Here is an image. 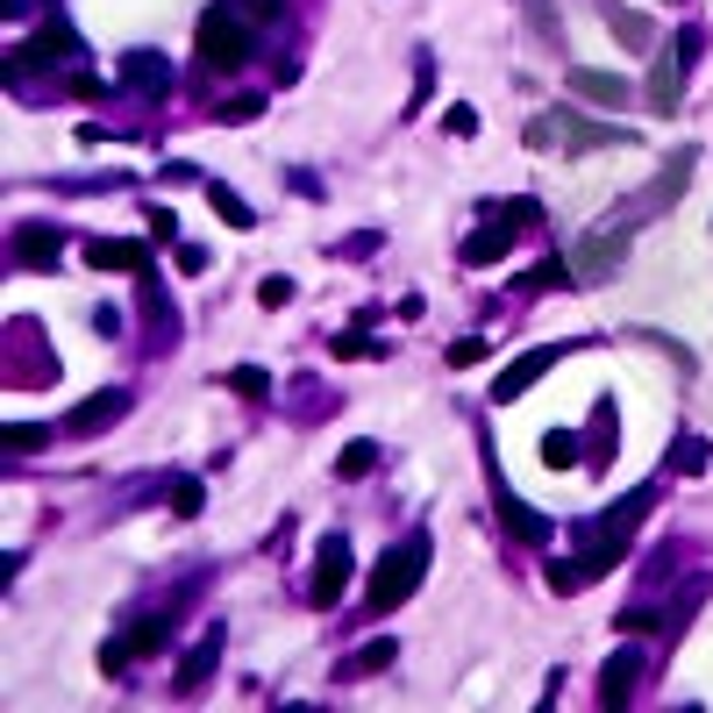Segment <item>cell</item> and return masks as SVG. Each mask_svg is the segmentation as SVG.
Here are the masks:
<instances>
[{
	"label": "cell",
	"instance_id": "83f0119b",
	"mask_svg": "<svg viewBox=\"0 0 713 713\" xmlns=\"http://www.w3.org/2000/svg\"><path fill=\"white\" fill-rule=\"evenodd\" d=\"M222 386H229V392H250V400H271V371H257V364H236V371H222Z\"/></svg>",
	"mask_w": 713,
	"mask_h": 713
},
{
	"label": "cell",
	"instance_id": "5b68a950",
	"mask_svg": "<svg viewBox=\"0 0 713 713\" xmlns=\"http://www.w3.org/2000/svg\"><path fill=\"white\" fill-rule=\"evenodd\" d=\"M620 257H628V229H620V222H599V229H585L579 242H571V279L599 285V279L620 271Z\"/></svg>",
	"mask_w": 713,
	"mask_h": 713
},
{
	"label": "cell",
	"instance_id": "3957f363",
	"mask_svg": "<svg viewBox=\"0 0 713 713\" xmlns=\"http://www.w3.org/2000/svg\"><path fill=\"white\" fill-rule=\"evenodd\" d=\"M421 571H429V528H414L400 550L378 557V571H371V606H378V614L407 606V599H414V585H421Z\"/></svg>",
	"mask_w": 713,
	"mask_h": 713
},
{
	"label": "cell",
	"instance_id": "f35d334b",
	"mask_svg": "<svg viewBox=\"0 0 713 713\" xmlns=\"http://www.w3.org/2000/svg\"><path fill=\"white\" fill-rule=\"evenodd\" d=\"M236 8H242V14H250V22H271V14H279V8H285V0H236Z\"/></svg>",
	"mask_w": 713,
	"mask_h": 713
},
{
	"label": "cell",
	"instance_id": "f1b7e54d",
	"mask_svg": "<svg viewBox=\"0 0 713 713\" xmlns=\"http://www.w3.org/2000/svg\"><path fill=\"white\" fill-rule=\"evenodd\" d=\"M8 450H51V421H8Z\"/></svg>",
	"mask_w": 713,
	"mask_h": 713
},
{
	"label": "cell",
	"instance_id": "cb8c5ba5",
	"mask_svg": "<svg viewBox=\"0 0 713 713\" xmlns=\"http://www.w3.org/2000/svg\"><path fill=\"white\" fill-rule=\"evenodd\" d=\"M564 285H579V279H571V257H550V264H536L521 279V293H564Z\"/></svg>",
	"mask_w": 713,
	"mask_h": 713
},
{
	"label": "cell",
	"instance_id": "d590c367",
	"mask_svg": "<svg viewBox=\"0 0 713 713\" xmlns=\"http://www.w3.org/2000/svg\"><path fill=\"white\" fill-rule=\"evenodd\" d=\"M257 300H264V307H285V300H293V279H279V271H271V279L257 285Z\"/></svg>",
	"mask_w": 713,
	"mask_h": 713
},
{
	"label": "cell",
	"instance_id": "4dcf8cb0",
	"mask_svg": "<svg viewBox=\"0 0 713 713\" xmlns=\"http://www.w3.org/2000/svg\"><path fill=\"white\" fill-rule=\"evenodd\" d=\"M257 115H264V100H257V94L222 100V108H215V121H229V129H242V121H257Z\"/></svg>",
	"mask_w": 713,
	"mask_h": 713
},
{
	"label": "cell",
	"instance_id": "484cf974",
	"mask_svg": "<svg viewBox=\"0 0 713 713\" xmlns=\"http://www.w3.org/2000/svg\"><path fill=\"white\" fill-rule=\"evenodd\" d=\"M164 499H172V514H186V521H193V514H201V507H207V485H201V478H186V472H179L172 485H164Z\"/></svg>",
	"mask_w": 713,
	"mask_h": 713
},
{
	"label": "cell",
	"instance_id": "ac0fdd59",
	"mask_svg": "<svg viewBox=\"0 0 713 713\" xmlns=\"http://www.w3.org/2000/svg\"><path fill=\"white\" fill-rule=\"evenodd\" d=\"M678 100H685V57H657V65H649V108L671 115Z\"/></svg>",
	"mask_w": 713,
	"mask_h": 713
},
{
	"label": "cell",
	"instance_id": "ba28073f",
	"mask_svg": "<svg viewBox=\"0 0 713 713\" xmlns=\"http://www.w3.org/2000/svg\"><path fill=\"white\" fill-rule=\"evenodd\" d=\"M343 593H350V542L328 536L322 550H314V585H307V599H314V606H336Z\"/></svg>",
	"mask_w": 713,
	"mask_h": 713
},
{
	"label": "cell",
	"instance_id": "836d02e7",
	"mask_svg": "<svg viewBox=\"0 0 713 713\" xmlns=\"http://www.w3.org/2000/svg\"><path fill=\"white\" fill-rule=\"evenodd\" d=\"M521 14L536 22V36H550V43H557V14H550V0H521Z\"/></svg>",
	"mask_w": 713,
	"mask_h": 713
},
{
	"label": "cell",
	"instance_id": "5bb4252c",
	"mask_svg": "<svg viewBox=\"0 0 713 713\" xmlns=\"http://www.w3.org/2000/svg\"><path fill=\"white\" fill-rule=\"evenodd\" d=\"M507 250H514V229H507V222H485V229H472V236L457 242V257H464V264H472V271L499 264V257H507Z\"/></svg>",
	"mask_w": 713,
	"mask_h": 713
},
{
	"label": "cell",
	"instance_id": "7c38bea8",
	"mask_svg": "<svg viewBox=\"0 0 713 713\" xmlns=\"http://www.w3.org/2000/svg\"><path fill=\"white\" fill-rule=\"evenodd\" d=\"M86 264H94V271H143L150 250L136 236H94V242H86Z\"/></svg>",
	"mask_w": 713,
	"mask_h": 713
},
{
	"label": "cell",
	"instance_id": "ab89813d",
	"mask_svg": "<svg viewBox=\"0 0 713 713\" xmlns=\"http://www.w3.org/2000/svg\"><path fill=\"white\" fill-rule=\"evenodd\" d=\"M179 271H207V250H201V242H179Z\"/></svg>",
	"mask_w": 713,
	"mask_h": 713
},
{
	"label": "cell",
	"instance_id": "d4e9b609",
	"mask_svg": "<svg viewBox=\"0 0 713 713\" xmlns=\"http://www.w3.org/2000/svg\"><path fill=\"white\" fill-rule=\"evenodd\" d=\"M378 457H386V450H378V443H364V435H357V443H343L336 472H343V478H371V472H378Z\"/></svg>",
	"mask_w": 713,
	"mask_h": 713
},
{
	"label": "cell",
	"instance_id": "74e56055",
	"mask_svg": "<svg viewBox=\"0 0 713 713\" xmlns=\"http://www.w3.org/2000/svg\"><path fill=\"white\" fill-rule=\"evenodd\" d=\"M700 51H706V29H700V22H692V29H685V36H678V57H685V65H692V57H700Z\"/></svg>",
	"mask_w": 713,
	"mask_h": 713
},
{
	"label": "cell",
	"instance_id": "d6986e66",
	"mask_svg": "<svg viewBox=\"0 0 713 713\" xmlns=\"http://www.w3.org/2000/svg\"><path fill=\"white\" fill-rule=\"evenodd\" d=\"M606 29H614L628 51H657V22H649V14H635V8H614V0H606Z\"/></svg>",
	"mask_w": 713,
	"mask_h": 713
},
{
	"label": "cell",
	"instance_id": "7a4b0ae2",
	"mask_svg": "<svg viewBox=\"0 0 713 713\" xmlns=\"http://www.w3.org/2000/svg\"><path fill=\"white\" fill-rule=\"evenodd\" d=\"M201 65L207 72H236V65H250V14L236 8V0H215V8L201 14Z\"/></svg>",
	"mask_w": 713,
	"mask_h": 713
},
{
	"label": "cell",
	"instance_id": "2e32d148",
	"mask_svg": "<svg viewBox=\"0 0 713 713\" xmlns=\"http://www.w3.org/2000/svg\"><path fill=\"white\" fill-rule=\"evenodd\" d=\"M215 663H222V628H207L201 642L186 649V663H179V678H172V685H179V692H201V685H207V671H215Z\"/></svg>",
	"mask_w": 713,
	"mask_h": 713
},
{
	"label": "cell",
	"instance_id": "52a82bcc",
	"mask_svg": "<svg viewBox=\"0 0 713 713\" xmlns=\"http://www.w3.org/2000/svg\"><path fill=\"white\" fill-rule=\"evenodd\" d=\"M172 642V620H136L129 635H115V642H100V671H129L136 657H158V649Z\"/></svg>",
	"mask_w": 713,
	"mask_h": 713
},
{
	"label": "cell",
	"instance_id": "8d00e7d4",
	"mask_svg": "<svg viewBox=\"0 0 713 713\" xmlns=\"http://www.w3.org/2000/svg\"><path fill=\"white\" fill-rule=\"evenodd\" d=\"M443 121H450V136H478V108H464V100H457Z\"/></svg>",
	"mask_w": 713,
	"mask_h": 713
},
{
	"label": "cell",
	"instance_id": "ffe728a7",
	"mask_svg": "<svg viewBox=\"0 0 713 713\" xmlns=\"http://www.w3.org/2000/svg\"><path fill=\"white\" fill-rule=\"evenodd\" d=\"M499 521H507V528H514V536H521V542H550V521H542V514L528 507V499H514L507 485H499Z\"/></svg>",
	"mask_w": 713,
	"mask_h": 713
},
{
	"label": "cell",
	"instance_id": "7402d4cb",
	"mask_svg": "<svg viewBox=\"0 0 713 713\" xmlns=\"http://www.w3.org/2000/svg\"><path fill=\"white\" fill-rule=\"evenodd\" d=\"M485 222H507L514 236H521V229H542V201H493V207H485Z\"/></svg>",
	"mask_w": 713,
	"mask_h": 713
},
{
	"label": "cell",
	"instance_id": "4316f807",
	"mask_svg": "<svg viewBox=\"0 0 713 713\" xmlns=\"http://www.w3.org/2000/svg\"><path fill=\"white\" fill-rule=\"evenodd\" d=\"M542 464H550V472H571V464H579V435L550 429V435H542Z\"/></svg>",
	"mask_w": 713,
	"mask_h": 713
},
{
	"label": "cell",
	"instance_id": "6da1fadb",
	"mask_svg": "<svg viewBox=\"0 0 713 713\" xmlns=\"http://www.w3.org/2000/svg\"><path fill=\"white\" fill-rule=\"evenodd\" d=\"M649 485L642 493H628L620 499V507H606V521L593 528V542H585L579 557H564V564H550L542 571V579H550V593H585V585L599 579V571H614L620 557H628V542H635V528H642V514H649Z\"/></svg>",
	"mask_w": 713,
	"mask_h": 713
},
{
	"label": "cell",
	"instance_id": "e575fe53",
	"mask_svg": "<svg viewBox=\"0 0 713 713\" xmlns=\"http://www.w3.org/2000/svg\"><path fill=\"white\" fill-rule=\"evenodd\" d=\"M485 350H493L485 336H464V343H450V364H485Z\"/></svg>",
	"mask_w": 713,
	"mask_h": 713
},
{
	"label": "cell",
	"instance_id": "9a60e30c",
	"mask_svg": "<svg viewBox=\"0 0 713 713\" xmlns=\"http://www.w3.org/2000/svg\"><path fill=\"white\" fill-rule=\"evenodd\" d=\"M635 678H642V649H620V657H606V671H599V706H628Z\"/></svg>",
	"mask_w": 713,
	"mask_h": 713
},
{
	"label": "cell",
	"instance_id": "30bf717a",
	"mask_svg": "<svg viewBox=\"0 0 713 713\" xmlns=\"http://www.w3.org/2000/svg\"><path fill=\"white\" fill-rule=\"evenodd\" d=\"M564 86H571L579 100H593V108H606V115H614V108H628V79H620V72L571 65V72H564Z\"/></svg>",
	"mask_w": 713,
	"mask_h": 713
},
{
	"label": "cell",
	"instance_id": "f546056e",
	"mask_svg": "<svg viewBox=\"0 0 713 713\" xmlns=\"http://www.w3.org/2000/svg\"><path fill=\"white\" fill-rule=\"evenodd\" d=\"M386 663H392V635H386V642H364V649H357V657H350V678H364V671H386Z\"/></svg>",
	"mask_w": 713,
	"mask_h": 713
},
{
	"label": "cell",
	"instance_id": "8fae6325",
	"mask_svg": "<svg viewBox=\"0 0 713 713\" xmlns=\"http://www.w3.org/2000/svg\"><path fill=\"white\" fill-rule=\"evenodd\" d=\"M121 407H129V392L108 386V392H94V400H79V407H72V421H65V429H72V435H100V429H115V421H121Z\"/></svg>",
	"mask_w": 713,
	"mask_h": 713
},
{
	"label": "cell",
	"instance_id": "603a6c76",
	"mask_svg": "<svg viewBox=\"0 0 713 713\" xmlns=\"http://www.w3.org/2000/svg\"><path fill=\"white\" fill-rule=\"evenodd\" d=\"M207 207H215V215L229 222V229H250V222H257V215H250V201H242L236 186H222V179H215V186H207Z\"/></svg>",
	"mask_w": 713,
	"mask_h": 713
},
{
	"label": "cell",
	"instance_id": "e0dca14e",
	"mask_svg": "<svg viewBox=\"0 0 713 713\" xmlns=\"http://www.w3.org/2000/svg\"><path fill=\"white\" fill-rule=\"evenodd\" d=\"M57 257H65V242H57V229H14V264H29V271H51Z\"/></svg>",
	"mask_w": 713,
	"mask_h": 713
},
{
	"label": "cell",
	"instance_id": "44dd1931",
	"mask_svg": "<svg viewBox=\"0 0 713 713\" xmlns=\"http://www.w3.org/2000/svg\"><path fill=\"white\" fill-rule=\"evenodd\" d=\"M72 51H79V36H72L65 22H43V29H36V43H29L22 57H43V65H57V57H72Z\"/></svg>",
	"mask_w": 713,
	"mask_h": 713
},
{
	"label": "cell",
	"instance_id": "4fadbf2b",
	"mask_svg": "<svg viewBox=\"0 0 713 713\" xmlns=\"http://www.w3.org/2000/svg\"><path fill=\"white\" fill-rule=\"evenodd\" d=\"M121 86H129V94H164V86H172L164 51H121Z\"/></svg>",
	"mask_w": 713,
	"mask_h": 713
},
{
	"label": "cell",
	"instance_id": "8992f818",
	"mask_svg": "<svg viewBox=\"0 0 713 713\" xmlns=\"http://www.w3.org/2000/svg\"><path fill=\"white\" fill-rule=\"evenodd\" d=\"M550 129H557V143H564L571 158H585V150H628L635 143V129H620V121H593V115H557Z\"/></svg>",
	"mask_w": 713,
	"mask_h": 713
},
{
	"label": "cell",
	"instance_id": "1f68e13d",
	"mask_svg": "<svg viewBox=\"0 0 713 713\" xmlns=\"http://www.w3.org/2000/svg\"><path fill=\"white\" fill-rule=\"evenodd\" d=\"M336 357H386V343H371L364 328H350V336H336Z\"/></svg>",
	"mask_w": 713,
	"mask_h": 713
},
{
	"label": "cell",
	"instance_id": "277c9868",
	"mask_svg": "<svg viewBox=\"0 0 713 713\" xmlns=\"http://www.w3.org/2000/svg\"><path fill=\"white\" fill-rule=\"evenodd\" d=\"M692 172H700V143H685V150H678V158H671V164H663V172H657V179H649L642 193H635L628 207H614V215H606V222H620V229H628V222H649V215H663V207H671L678 193L692 186Z\"/></svg>",
	"mask_w": 713,
	"mask_h": 713
},
{
	"label": "cell",
	"instance_id": "d6a6232c",
	"mask_svg": "<svg viewBox=\"0 0 713 713\" xmlns=\"http://www.w3.org/2000/svg\"><path fill=\"white\" fill-rule=\"evenodd\" d=\"M678 472H685V478L706 472V443H700V435H685V443H678Z\"/></svg>",
	"mask_w": 713,
	"mask_h": 713
},
{
	"label": "cell",
	"instance_id": "9c48e42d",
	"mask_svg": "<svg viewBox=\"0 0 713 713\" xmlns=\"http://www.w3.org/2000/svg\"><path fill=\"white\" fill-rule=\"evenodd\" d=\"M557 357H564V343H542V350H528V357H514V364H507V371H499V386H493V400H499V407H514V400H521V392H528V386H536V378H542V371H550V364H557Z\"/></svg>",
	"mask_w": 713,
	"mask_h": 713
}]
</instances>
